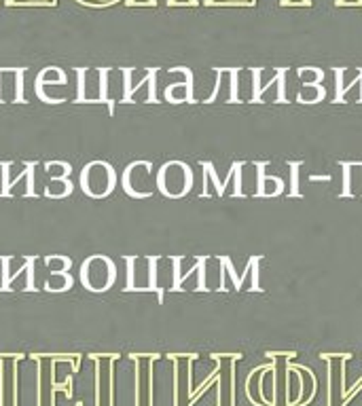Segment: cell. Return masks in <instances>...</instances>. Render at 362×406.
I'll use <instances>...</instances> for the list:
<instances>
[{"label":"cell","instance_id":"cell-5","mask_svg":"<svg viewBox=\"0 0 362 406\" xmlns=\"http://www.w3.org/2000/svg\"><path fill=\"white\" fill-rule=\"evenodd\" d=\"M318 358H320V360H324V362H332V360L348 362V360H352V358H354V354H352V352H320V354H318Z\"/></svg>","mask_w":362,"mask_h":406},{"label":"cell","instance_id":"cell-7","mask_svg":"<svg viewBox=\"0 0 362 406\" xmlns=\"http://www.w3.org/2000/svg\"><path fill=\"white\" fill-rule=\"evenodd\" d=\"M343 76H345V68H337L335 70V78H337V96H335V104H343L345 100H343V87H345V83H343Z\"/></svg>","mask_w":362,"mask_h":406},{"label":"cell","instance_id":"cell-6","mask_svg":"<svg viewBox=\"0 0 362 406\" xmlns=\"http://www.w3.org/2000/svg\"><path fill=\"white\" fill-rule=\"evenodd\" d=\"M265 358L267 360H271V362H280V360H284V362H290L292 358H297V352H277V350H269V352H265Z\"/></svg>","mask_w":362,"mask_h":406},{"label":"cell","instance_id":"cell-2","mask_svg":"<svg viewBox=\"0 0 362 406\" xmlns=\"http://www.w3.org/2000/svg\"><path fill=\"white\" fill-rule=\"evenodd\" d=\"M297 76L303 85H320L324 78V72L320 68H299Z\"/></svg>","mask_w":362,"mask_h":406},{"label":"cell","instance_id":"cell-3","mask_svg":"<svg viewBox=\"0 0 362 406\" xmlns=\"http://www.w3.org/2000/svg\"><path fill=\"white\" fill-rule=\"evenodd\" d=\"M303 165V161H288V167H290V191H288V197H303L301 191H299V167Z\"/></svg>","mask_w":362,"mask_h":406},{"label":"cell","instance_id":"cell-4","mask_svg":"<svg viewBox=\"0 0 362 406\" xmlns=\"http://www.w3.org/2000/svg\"><path fill=\"white\" fill-rule=\"evenodd\" d=\"M339 165L343 167V189H341V197H354V191H352V165H350V161H341Z\"/></svg>","mask_w":362,"mask_h":406},{"label":"cell","instance_id":"cell-8","mask_svg":"<svg viewBox=\"0 0 362 406\" xmlns=\"http://www.w3.org/2000/svg\"><path fill=\"white\" fill-rule=\"evenodd\" d=\"M265 167H267V163H257V197H263V186H265Z\"/></svg>","mask_w":362,"mask_h":406},{"label":"cell","instance_id":"cell-1","mask_svg":"<svg viewBox=\"0 0 362 406\" xmlns=\"http://www.w3.org/2000/svg\"><path fill=\"white\" fill-rule=\"evenodd\" d=\"M326 98V89L322 85H303L297 92L299 104H318Z\"/></svg>","mask_w":362,"mask_h":406},{"label":"cell","instance_id":"cell-9","mask_svg":"<svg viewBox=\"0 0 362 406\" xmlns=\"http://www.w3.org/2000/svg\"><path fill=\"white\" fill-rule=\"evenodd\" d=\"M310 180H312V182H330L332 176H330V173H322V176H318V173H312Z\"/></svg>","mask_w":362,"mask_h":406}]
</instances>
